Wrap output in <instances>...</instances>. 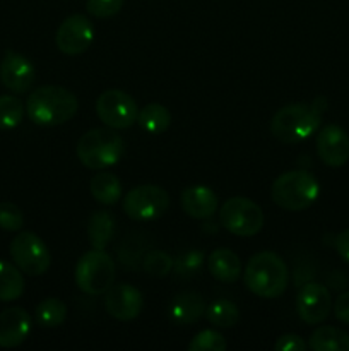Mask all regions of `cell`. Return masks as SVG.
<instances>
[{
  "mask_svg": "<svg viewBox=\"0 0 349 351\" xmlns=\"http://www.w3.org/2000/svg\"><path fill=\"white\" fill-rule=\"evenodd\" d=\"M325 108H327L325 98H317L311 105L291 103L283 106L270 120V132L279 143L287 146L301 143L317 132Z\"/></svg>",
  "mask_w": 349,
  "mask_h": 351,
  "instance_id": "cell-1",
  "label": "cell"
},
{
  "mask_svg": "<svg viewBox=\"0 0 349 351\" xmlns=\"http://www.w3.org/2000/svg\"><path fill=\"white\" fill-rule=\"evenodd\" d=\"M79 110V99L62 86H41L26 101V113L36 125L55 127L68 122Z\"/></svg>",
  "mask_w": 349,
  "mask_h": 351,
  "instance_id": "cell-2",
  "label": "cell"
},
{
  "mask_svg": "<svg viewBox=\"0 0 349 351\" xmlns=\"http://www.w3.org/2000/svg\"><path fill=\"white\" fill-rule=\"evenodd\" d=\"M243 281L260 298H279L289 283L286 263L276 252H259L250 257L243 271Z\"/></svg>",
  "mask_w": 349,
  "mask_h": 351,
  "instance_id": "cell-3",
  "label": "cell"
},
{
  "mask_svg": "<svg viewBox=\"0 0 349 351\" xmlns=\"http://www.w3.org/2000/svg\"><path fill=\"white\" fill-rule=\"evenodd\" d=\"M320 184L307 170H291L279 175L270 187L274 204L284 211H305L317 202Z\"/></svg>",
  "mask_w": 349,
  "mask_h": 351,
  "instance_id": "cell-4",
  "label": "cell"
},
{
  "mask_svg": "<svg viewBox=\"0 0 349 351\" xmlns=\"http://www.w3.org/2000/svg\"><path fill=\"white\" fill-rule=\"evenodd\" d=\"M123 143L122 136L115 132L112 127L105 129H91L81 136L77 143L79 161L89 170H106L120 161L123 156Z\"/></svg>",
  "mask_w": 349,
  "mask_h": 351,
  "instance_id": "cell-5",
  "label": "cell"
},
{
  "mask_svg": "<svg viewBox=\"0 0 349 351\" xmlns=\"http://www.w3.org/2000/svg\"><path fill=\"white\" fill-rule=\"evenodd\" d=\"M115 263L105 250L91 249L75 266V285L86 295H105L115 283Z\"/></svg>",
  "mask_w": 349,
  "mask_h": 351,
  "instance_id": "cell-6",
  "label": "cell"
},
{
  "mask_svg": "<svg viewBox=\"0 0 349 351\" xmlns=\"http://www.w3.org/2000/svg\"><path fill=\"white\" fill-rule=\"evenodd\" d=\"M222 228L236 237H253L262 230L263 213L257 202L248 197H231L219 209Z\"/></svg>",
  "mask_w": 349,
  "mask_h": 351,
  "instance_id": "cell-7",
  "label": "cell"
},
{
  "mask_svg": "<svg viewBox=\"0 0 349 351\" xmlns=\"http://www.w3.org/2000/svg\"><path fill=\"white\" fill-rule=\"evenodd\" d=\"M10 257L14 264L29 276H41L51 266V254L47 243L33 232H21L10 242Z\"/></svg>",
  "mask_w": 349,
  "mask_h": 351,
  "instance_id": "cell-8",
  "label": "cell"
},
{
  "mask_svg": "<svg viewBox=\"0 0 349 351\" xmlns=\"http://www.w3.org/2000/svg\"><path fill=\"white\" fill-rule=\"evenodd\" d=\"M170 208V195L157 185H139L123 199V211L135 221H153Z\"/></svg>",
  "mask_w": 349,
  "mask_h": 351,
  "instance_id": "cell-9",
  "label": "cell"
},
{
  "mask_svg": "<svg viewBox=\"0 0 349 351\" xmlns=\"http://www.w3.org/2000/svg\"><path fill=\"white\" fill-rule=\"evenodd\" d=\"M96 113L106 127L123 130L137 122V103L129 93L122 89H108L96 99Z\"/></svg>",
  "mask_w": 349,
  "mask_h": 351,
  "instance_id": "cell-10",
  "label": "cell"
},
{
  "mask_svg": "<svg viewBox=\"0 0 349 351\" xmlns=\"http://www.w3.org/2000/svg\"><path fill=\"white\" fill-rule=\"evenodd\" d=\"M57 47L65 55H81L94 41V26L82 14H74L62 21L57 29Z\"/></svg>",
  "mask_w": 349,
  "mask_h": 351,
  "instance_id": "cell-11",
  "label": "cell"
},
{
  "mask_svg": "<svg viewBox=\"0 0 349 351\" xmlns=\"http://www.w3.org/2000/svg\"><path fill=\"white\" fill-rule=\"evenodd\" d=\"M332 308L331 291L320 283H307L301 287L296 298L298 317L305 324H322Z\"/></svg>",
  "mask_w": 349,
  "mask_h": 351,
  "instance_id": "cell-12",
  "label": "cell"
},
{
  "mask_svg": "<svg viewBox=\"0 0 349 351\" xmlns=\"http://www.w3.org/2000/svg\"><path fill=\"white\" fill-rule=\"evenodd\" d=\"M105 308L113 319L122 322L133 321L139 317L144 308V297L135 287L129 283H118L106 291Z\"/></svg>",
  "mask_w": 349,
  "mask_h": 351,
  "instance_id": "cell-13",
  "label": "cell"
},
{
  "mask_svg": "<svg viewBox=\"0 0 349 351\" xmlns=\"http://www.w3.org/2000/svg\"><path fill=\"white\" fill-rule=\"evenodd\" d=\"M317 154L327 167L339 168L344 167L349 160V134L342 127L331 123V125L322 127L318 132L317 141Z\"/></svg>",
  "mask_w": 349,
  "mask_h": 351,
  "instance_id": "cell-14",
  "label": "cell"
},
{
  "mask_svg": "<svg viewBox=\"0 0 349 351\" xmlns=\"http://www.w3.org/2000/svg\"><path fill=\"white\" fill-rule=\"evenodd\" d=\"M0 79L9 91L23 95L33 88L36 81V69L33 62L16 51H7L0 64Z\"/></svg>",
  "mask_w": 349,
  "mask_h": 351,
  "instance_id": "cell-15",
  "label": "cell"
},
{
  "mask_svg": "<svg viewBox=\"0 0 349 351\" xmlns=\"http://www.w3.org/2000/svg\"><path fill=\"white\" fill-rule=\"evenodd\" d=\"M31 317L24 308L10 307L0 312V346L17 348L31 335Z\"/></svg>",
  "mask_w": 349,
  "mask_h": 351,
  "instance_id": "cell-16",
  "label": "cell"
},
{
  "mask_svg": "<svg viewBox=\"0 0 349 351\" xmlns=\"http://www.w3.org/2000/svg\"><path fill=\"white\" fill-rule=\"evenodd\" d=\"M181 209L185 215L195 219H209L218 211L219 199L216 192L207 185H192L181 192Z\"/></svg>",
  "mask_w": 349,
  "mask_h": 351,
  "instance_id": "cell-17",
  "label": "cell"
},
{
  "mask_svg": "<svg viewBox=\"0 0 349 351\" xmlns=\"http://www.w3.org/2000/svg\"><path fill=\"white\" fill-rule=\"evenodd\" d=\"M205 302L197 291H181L171 300L170 317L178 326L195 324L205 314Z\"/></svg>",
  "mask_w": 349,
  "mask_h": 351,
  "instance_id": "cell-18",
  "label": "cell"
},
{
  "mask_svg": "<svg viewBox=\"0 0 349 351\" xmlns=\"http://www.w3.org/2000/svg\"><path fill=\"white\" fill-rule=\"evenodd\" d=\"M207 269L219 283H236L242 276V261L233 250L216 249L207 259Z\"/></svg>",
  "mask_w": 349,
  "mask_h": 351,
  "instance_id": "cell-19",
  "label": "cell"
},
{
  "mask_svg": "<svg viewBox=\"0 0 349 351\" xmlns=\"http://www.w3.org/2000/svg\"><path fill=\"white\" fill-rule=\"evenodd\" d=\"M116 223L109 211L92 213L88 221V239L92 249L105 250L115 235Z\"/></svg>",
  "mask_w": 349,
  "mask_h": 351,
  "instance_id": "cell-20",
  "label": "cell"
},
{
  "mask_svg": "<svg viewBox=\"0 0 349 351\" xmlns=\"http://www.w3.org/2000/svg\"><path fill=\"white\" fill-rule=\"evenodd\" d=\"M308 346L313 351H349V335L334 326H320L311 332Z\"/></svg>",
  "mask_w": 349,
  "mask_h": 351,
  "instance_id": "cell-21",
  "label": "cell"
},
{
  "mask_svg": "<svg viewBox=\"0 0 349 351\" xmlns=\"http://www.w3.org/2000/svg\"><path fill=\"white\" fill-rule=\"evenodd\" d=\"M89 191H91V195L98 202L113 206L122 197V182H120V178L115 173L101 171V173H96L91 178Z\"/></svg>",
  "mask_w": 349,
  "mask_h": 351,
  "instance_id": "cell-22",
  "label": "cell"
},
{
  "mask_svg": "<svg viewBox=\"0 0 349 351\" xmlns=\"http://www.w3.org/2000/svg\"><path fill=\"white\" fill-rule=\"evenodd\" d=\"M137 123L144 132L163 134L171 125V113L159 103H149L137 115Z\"/></svg>",
  "mask_w": 349,
  "mask_h": 351,
  "instance_id": "cell-23",
  "label": "cell"
},
{
  "mask_svg": "<svg viewBox=\"0 0 349 351\" xmlns=\"http://www.w3.org/2000/svg\"><path fill=\"white\" fill-rule=\"evenodd\" d=\"M23 271L5 261H0V302H14L23 297Z\"/></svg>",
  "mask_w": 349,
  "mask_h": 351,
  "instance_id": "cell-24",
  "label": "cell"
},
{
  "mask_svg": "<svg viewBox=\"0 0 349 351\" xmlns=\"http://www.w3.org/2000/svg\"><path fill=\"white\" fill-rule=\"evenodd\" d=\"M67 319V305L60 298L48 297L41 300L36 307V321L41 328H58Z\"/></svg>",
  "mask_w": 349,
  "mask_h": 351,
  "instance_id": "cell-25",
  "label": "cell"
},
{
  "mask_svg": "<svg viewBox=\"0 0 349 351\" xmlns=\"http://www.w3.org/2000/svg\"><path fill=\"white\" fill-rule=\"evenodd\" d=\"M205 315H207L209 322L216 326V328L229 329L238 324L240 308L231 300L219 298V300H214L205 308Z\"/></svg>",
  "mask_w": 349,
  "mask_h": 351,
  "instance_id": "cell-26",
  "label": "cell"
},
{
  "mask_svg": "<svg viewBox=\"0 0 349 351\" xmlns=\"http://www.w3.org/2000/svg\"><path fill=\"white\" fill-rule=\"evenodd\" d=\"M24 103L16 96H0V130L16 129L24 119Z\"/></svg>",
  "mask_w": 349,
  "mask_h": 351,
  "instance_id": "cell-27",
  "label": "cell"
},
{
  "mask_svg": "<svg viewBox=\"0 0 349 351\" xmlns=\"http://www.w3.org/2000/svg\"><path fill=\"white\" fill-rule=\"evenodd\" d=\"M174 259L164 250H151L144 256L142 267L147 274L156 278H164L173 271Z\"/></svg>",
  "mask_w": 349,
  "mask_h": 351,
  "instance_id": "cell-28",
  "label": "cell"
},
{
  "mask_svg": "<svg viewBox=\"0 0 349 351\" xmlns=\"http://www.w3.org/2000/svg\"><path fill=\"white\" fill-rule=\"evenodd\" d=\"M204 266V252L197 249L185 250L183 254L177 257L173 264V271L177 276L180 278H190L201 271Z\"/></svg>",
  "mask_w": 349,
  "mask_h": 351,
  "instance_id": "cell-29",
  "label": "cell"
},
{
  "mask_svg": "<svg viewBox=\"0 0 349 351\" xmlns=\"http://www.w3.org/2000/svg\"><path fill=\"white\" fill-rule=\"evenodd\" d=\"M226 346L228 343L221 332L216 329H204L188 343V351H224Z\"/></svg>",
  "mask_w": 349,
  "mask_h": 351,
  "instance_id": "cell-30",
  "label": "cell"
},
{
  "mask_svg": "<svg viewBox=\"0 0 349 351\" xmlns=\"http://www.w3.org/2000/svg\"><path fill=\"white\" fill-rule=\"evenodd\" d=\"M24 226V215L14 202H0V228L5 232H19Z\"/></svg>",
  "mask_w": 349,
  "mask_h": 351,
  "instance_id": "cell-31",
  "label": "cell"
},
{
  "mask_svg": "<svg viewBox=\"0 0 349 351\" xmlns=\"http://www.w3.org/2000/svg\"><path fill=\"white\" fill-rule=\"evenodd\" d=\"M122 7L123 0H88L86 3V10L98 19H108V17L116 16Z\"/></svg>",
  "mask_w": 349,
  "mask_h": 351,
  "instance_id": "cell-32",
  "label": "cell"
},
{
  "mask_svg": "<svg viewBox=\"0 0 349 351\" xmlns=\"http://www.w3.org/2000/svg\"><path fill=\"white\" fill-rule=\"evenodd\" d=\"M274 348L277 351H305L307 350V343L298 335H283L277 338Z\"/></svg>",
  "mask_w": 349,
  "mask_h": 351,
  "instance_id": "cell-33",
  "label": "cell"
},
{
  "mask_svg": "<svg viewBox=\"0 0 349 351\" xmlns=\"http://www.w3.org/2000/svg\"><path fill=\"white\" fill-rule=\"evenodd\" d=\"M334 315L342 324L349 326V291L339 295L334 302Z\"/></svg>",
  "mask_w": 349,
  "mask_h": 351,
  "instance_id": "cell-34",
  "label": "cell"
},
{
  "mask_svg": "<svg viewBox=\"0 0 349 351\" xmlns=\"http://www.w3.org/2000/svg\"><path fill=\"white\" fill-rule=\"evenodd\" d=\"M335 250L342 257V261H346L349 264V228L335 237Z\"/></svg>",
  "mask_w": 349,
  "mask_h": 351,
  "instance_id": "cell-35",
  "label": "cell"
}]
</instances>
